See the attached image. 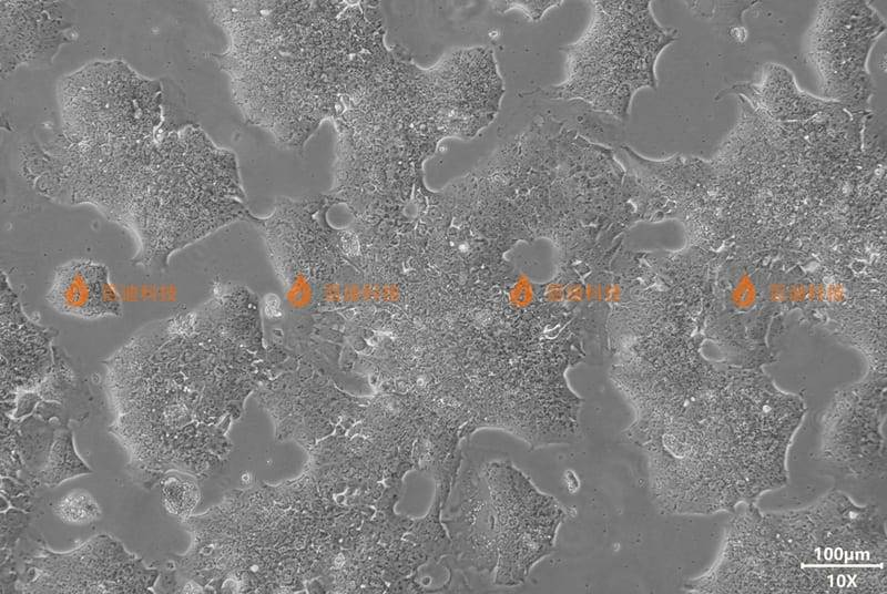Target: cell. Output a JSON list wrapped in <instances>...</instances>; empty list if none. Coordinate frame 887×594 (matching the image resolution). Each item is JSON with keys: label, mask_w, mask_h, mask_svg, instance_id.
<instances>
[{"label": "cell", "mask_w": 887, "mask_h": 594, "mask_svg": "<svg viewBox=\"0 0 887 594\" xmlns=\"http://www.w3.org/2000/svg\"><path fill=\"white\" fill-rule=\"evenodd\" d=\"M243 316L231 293L215 288L198 307L147 322L105 361L112 430L145 467L200 465Z\"/></svg>", "instance_id": "cell-1"}, {"label": "cell", "mask_w": 887, "mask_h": 594, "mask_svg": "<svg viewBox=\"0 0 887 594\" xmlns=\"http://www.w3.org/2000/svg\"><path fill=\"white\" fill-rule=\"evenodd\" d=\"M801 419L799 407H689L642 445L654 501L677 514L755 504L764 492L787 483L786 455Z\"/></svg>", "instance_id": "cell-2"}, {"label": "cell", "mask_w": 887, "mask_h": 594, "mask_svg": "<svg viewBox=\"0 0 887 594\" xmlns=\"http://www.w3.org/2000/svg\"><path fill=\"white\" fill-rule=\"evenodd\" d=\"M787 551L803 566L885 565V519L873 505H858L840 491L814 504L765 513Z\"/></svg>", "instance_id": "cell-3"}, {"label": "cell", "mask_w": 887, "mask_h": 594, "mask_svg": "<svg viewBox=\"0 0 887 594\" xmlns=\"http://www.w3.org/2000/svg\"><path fill=\"white\" fill-rule=\"evenodd\" d=\"M695 593H810L803 566L755 504L728 524L713 566L691 581Z\"/></svg>", "instance_id": "cell-4"}, {"label": "cell", "mask_w": 887, "mask_h": 594, "mask_svg": "<svg viewBox=\"0 0 887 594\" xmlns=\"http://www.w3.org/2000/svg\"><path fill=\"white\" fill-rule=\"evenodd\" d=\"M487 482L498 547L496 582L516 585L530 567L553 550V540L563 511L550 496L540 493L510 463L486 464Z\"/></svg>", "instance_id": "cell-5"}, {"label": "cell", "mask_w": 887, "mask_h": 594, "mask_svg": "<svg viewBox=\"0 0 887 594\" xmlns=\"http://www.w3.org/2000/svg\"><path fill=\"white\" fill-rule=\"evenodd\" d=\"M868 390L846 393L823 422L820 458L856 478L886 472L885 409L879 407L877 389L870 396Z\"/></svg>", "instance_id": "cell-6"}, {"label": "cell", "mask_w": 887, "mask_h": 594, "mask_svg": "<svg viewBox=\"0 0 887 594\" xmlns=\"http://www.w3.org/2000/svg\"><path fill=\"white\" fill-rule=\"evenodd\" d=\"M0 296L1 403H12L18 395L34 391L51 371L57 331L26 315L4 272Z\"/></svg>", "instance_id": "cell-7"}, {"label": "cell", "mask_w": 887, "mask_h": 594, "mask_svg": "<svg viewBox=\"0 0 887 594\" xmlns=\"http://www.w3.org/2000/svg\"><path fill=\"white\" fill-rule=\"evenodd\" d=\"M59 314L84 320L122 316V300L99 262L72 259L58 266L45 294Z\"/></svg>", "instance_id": "cell-8"}, {"label": "cell", "mask_w": 887, "mask_h": 594, "mask_svg": "<svg viewBox=\"0 0 887 594\" xmlns=\"http://www.w3.org/2000/svg\"><path fill=\"white\" fill-rule=\"evenodd\" d=\"M72 439V431L65 426L58 430L48 461L38 474L40 482L54 487L67 479L90 472L77 454Z\"/></svg>", "instance_id": "cell-9"}, {"label": "cell", "mask_w": 887, "mask_h": 594, "mask_svg": "<svg viewBox=\"0 0 887 594\" xmlns=\"http://www.w3.org/2000/svg\"><path fill=\"white\" fill-rule=\"evenodd\" d=\"M162 498L169 512L187 520L197 504L200 492L192 478L171 474L162 482Z\"/></svg>", "instance_id": "cell-10"}, {"label": "cell", "mask_w": 887, "mask_h": 594, "mask_svg": "<svg viewBox=\"0 0 887 594\" xmlns=\"http://www.w3.org/2000/svg\"><path fill=\"white\" fill-rule=\"evenodd\" d=\"M55 514L68 524H86L101 516L93 496L84 490L70 491L54 506Z\"/></svg>", "instance_id": "cell-11"}]
</instances>
